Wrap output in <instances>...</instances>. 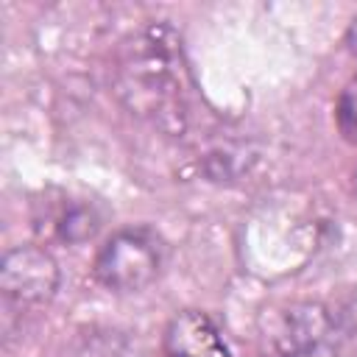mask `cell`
<instances>
[{
  "label": "cell",
  "mask_w": 357,
  "mask_h": 357,
  "mask_svg": "<svg viewBox=\"0 0 357 357\" xmlns=\"http://www.w3.org/2000/svg\"><path fill=\"white\" fill-rule=\"evenodd\" d=\"M100 220H103V215L98 212L95 201L61 195L56 206L47 204L45 212L36 215V229L67 243V245H78L98 234Z\"/></svg>",
  "instance_id": "8992f818"
},
{
  "label": "cell",
  "mask_w": 357,
  "mask_h": 357,
  "mask_svg": "<svg viewBox=\"0 0 357 357\" xmlns=\"http://www.w3.org/2000/svg\"><path fill=\"white\" fill-rule=\"evenodd\" d=\"M0 290L14 307H42L59 290V265L42 245H14L0 259Z\"/></svg>",
  "instance_id": "277c9868"
},
{
  "label": "cell",
  "mask_w": 357,
  "mask_h": 357,
  "mask_svg": "<svg viewBox=\"0 0 357 357\" xmlns=\"http://www.w3.org/2000/svg\"><path fill=\"white\" fill-rule=\"evenodd\" d=\"M73 357H131L128 340L114 329H89L78 337Z\"/></svg>",
  "instance_id": "52a82bcc"
},
{
  "label": "cell",
  "mask_w": 357,
  "mask_h": 357,
  "mask_svg": "<svg viewBox=\"0 0 357 357\" xmlns=\"http://www.w3.org/2000/svg\"><path fill=\"white\" fill-rule=\"evenodd\" d=\"M351 187H354V192H357V170H354V178H351Z\"/></svg>",
  "instance_id": "9c48e42d"
},
{
  "label": "cell",
  "mask_w": 357,
  "mask_h": 357,
  "mask_svg": "<svg viewBox=\"0 0 357 357\" xmlns=\"http://www.w3.org/2000/svg\"><path fill=\"white\" fill-rule=\"evenodd\" d=\"M335 126L349 145H357V73L343 84L335 100Z\"/></svg>",
  "instance_id": "ba28073f"
},
{
  "label": "cell",
  "mask_w": 357,
  "mask_h": 357,
  "mask_svg": "<svg viewBox=\"0 0 357 357\" xmlns=\"http://www.w3.org/2000/svg\"><path fill=\"white\" fill-rule=\"evenodd\" d=\"M192 89L181 36L173 25L145 22L120 42L114 92L134 117L178 137L192 120Z\"/></svg>",
  "instance_id": "6da1fadb"
},
{
  "label": "cell",
  "mask_w": 357,
  "mask_h": 357,
  "mask_svg": "<svg viewBox=\"0 0 357 357\" xmlns=\"http://www.w3.org/2000/svg\"><path fill=\"white\" fill-rule=\"evenodd\" d=\"M165 254V240L151 226H128L100 245L92 273L112 293H139L162 273Z\"/></svg>",
  "instance_id": "7a4b0ae2"
},
{
  "label": "cell",
  "mask_w": 357,
  "mask_h": 357,
  "mask_svg": "<svg viewBox=\"0 0 357 357\" xmlns=\"http://www.w3.org/2000/svg\"><path fill=\"white\" fill-rule=\"evenodd\" d=\"M167 357H234L212 318L201 310H181L165 329Z\"/></svg>",
  "instance_id": "5b68a950"
},
{
  "label": "cell",
  "mask_w": 357,
  "mask_h": 357,
  "mask_svg": "<svg viewBox=\"0 0 357 357\" xmlns=\"http://www.w3.org/2000/svg\"><path fill=\"white\" fill-rule=\"evenodd\" d=\"M335 335L332 312L318 301H290L271 307L257 321L262 357H312Z\"/></svg>",
  "instance_id": "3957f363"
}]
</instances>
